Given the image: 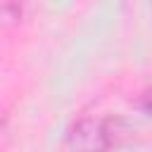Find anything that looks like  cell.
Listing matches in <instances>:
<instances>
[{"label":"cell","mask_w":152,"mask_h":152,"mask_svg":"<svg viewBox=\"0 0 152 152\" xmlns=\"http://www.w3.org/2000/svg\"><path fill=\"white\" fill-rule=\"evenodd\" d=\"M116 119H95L86 116L71 126L66 133V152H109L119 138Z\"/></svg>","instance_id":"6da1fadb"}]
</instances>
